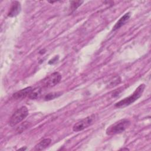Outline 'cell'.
I'll list each match as a JSON object with an SVG mask.
<instances>
[{
  "instance_id": "obj_1",
  "label": "cell",
  "mask_w": 151,
  "mask_h": 151,
  "mask_svg": "<svg viewBox=\"0 0 151 151\" xmlns=\"http://www.w3.org/2000/svg\"><path fill=\"white\" fill-rule=\"evenodd\" d=\"M145 87H146V86L145 84H140L130 96L117 102L114 104L115 107L124 108L125 107H127V106L132 104L134 101L137 100L142 96V95L145 90Z\"/></svg>"
},
{
  "instance_id": "obj_2",
  "label": "cell",
  "mask_w": 151,
  "mask_h": 151,
  "mask_svg": "<svg viewBox=\"0 0 151 151\" xmlns=\"http://www.w3.org/2000/svg\"><path fill=\"white\" fill-rule=\"evenodd\" d=\"M130 125V121L127 119H121L109 126L106 133L107 135H114L125 131Z\"/></svg>"
},
{
  "instance_id": "obj_3",
  "label": "cell",
  "mask_w": 151,
  "mask_h": 151,
  "mask_svg": "<svg viewBox=\"0 0 151 151\" xmlns=\"http://www.w3.org/2000/svg\"><path fill=\"white\" fill-rule=\"evenodd\" d=\"M28 115V110L27 107L22 106L17 109L11 116L9 120V125L13 127L21 122Z\"/></svg>"
},
{
  "instance_id": "obj_4",
  "label": "cell",
  "mask_w": 151,
  "mask_h": 151,
  "mask_svg": "<svg viewBox=\"0 0 151 151\" xmlns=\"http://www.w3.org/2000/svg\"><path fill=\"white\" fill-rule=\"evenodd\" d=\"M96 119L97 116L96 114L88 116L76 123L73 127V130L76 132L81 131L93 124Z\"/></svg>"
},
{
  "instance_id": "obj_5",
  "label": "cell",
  "mask_w": 151,
  "mask_h": 151,
  "mask_svg": "<svg viewBox=\"0 0 151 151\" xmlns=\"http://www.w3.org/2000/svg\"><path fill=\"white\" fill-rule=\"evenodd\" d=\"M61 80V75L58 72H54L46 77L42 81L43 86L50 88L55 86Z\"/></svg>"
},
{
  "instance_id": "obj_6",
  "label": "cell",
  "mask_w": 151,
  "mask_h": 151,
  "mask_svg": "<svg viewBox=\"0 0 151 151\" xmlns=\"http://www.w3.org/2000/svg\"><path fill=\"white\" fill-rule=\"evenodd\" d=\"M34 88L33 87L30 86V87H28L25 88L21 89V90L17 91L16 93H15L13 94L12 97L15 100H20V99H24L26 97L29 96V95L32 92V91L34 90Z\"/></svg>"
},
{
  "instance_id": "obj_7",
  "label": "cell",
  "mask_w": 151,
  "mask_h": 151,
  "mask_svg": "<svg viewBox=\"0 0 151 151\" xmlns=\"http://www.w3.org/2000/svg\"><path fill=\"white\" fill-rule=\"evenodd\" d=\"M21 10V6L20 2L17 1H13L11 4V8L8 13V16L9 17H16L20 13Z\"/></svg>"
},
{
  "instance_id": "obj_8",
  "label": "cell",
  "mask_w": 151,
  "mask_h": 151,
  "mask_svg": "<svg viewBox=\"0 0 151 151\" xmlns=\"http://www.w3.org/2000/svg\"><path fill=\"white\" fill-rule=\"evenodd\" d=\"M130 17H131V13L130 12L126 13L115 24V25L113 27V31H116L118 29H119L120 27H122L123 25H124L127 22V21L129 19Z\"/></svg>"
},
{
  "instance_id": "obj_9",
  "label": "cell",
  "mask_w": 151,
  "mask_h": 151,
  "mask_svg": "<svg viewBox=\"0 0 151 151\" xmlns=\"http://www.w3.org/2000/svg\"><path fill=\"white\" fill-rule=\"evenodd\" d=\"M51 139L50 138L44 139L41 141H40L38 143H37L34 147L35 150H42L47 147L51 143Z\"/></svg>"
},
{
  "instance_id": "obj_10",
  "label": "cell",
  "mask_w": 151,
  "mask_h": 151,
  "mask_svg": "<svg viewBox=\"0 0 151 151\" xmlns=\"http://www.w3.org/2000/svg\"><path fill=\"white\" fill-rule=\"evenodd\" d=\"M84 2L83 1H70V11L71 12L76 11Z\"/></svg>"
},
{
  "instance_id": "obj_11",
  "label": "cell",
  "mask_w": 151,
  "mask_h": 151,
  "mask_svg": "<svg viewBox=\"0 0 151 151\" xmlns=\"http://www.w3.org/2000/svg\"><path fill=\"white\" fill-rule=\"evenodd\" d=\"M41 88L40 87L34 88L32 92L29 95L28 97L31 99H37L41 94Z\"/></svg>"
},
{
  "instance_id": "obj_12",
  "label": "cell",
  "mask_w": 151,
  "mask_h": 151,
  "mask_svg": "<svg viewBox=\"0 0 151 151\" xmlns=\"http://www.w3.org/2000/svg\"><path fill=\"white\" fill-rule=\"evenodd\" d=\"M61 95H62V93L61 92H52V93H50L47 94V95L45 96L44 97V100L46 101H48V100H53L59 96H60Z\"/></svg>"
},
{
  "instance_id": "obj_13",
  "label": "cell",
  "mask_w": 151,
  "mask_h": 151,
  "mask_svg": "<svg viewBox=\"0 0 151 151\" xmlns=\"http://www.w3.org/2000/svg\"><path fill=\"white\" fill-rule=\"evenodd\" d=\"M26 149H27V147H25V148L22 147V148H19L18 150H26Z\"/></svg>"
},
{
  "instance_id": "obj_14",
  "label": "cell",
  "mask_w": 151,
  "mask_h": 151,
  "mask_svg": "<svg viewBox=\"0 0 151 151\" xmlns=\"http://www.w3.org/2000/svg\"><path fill=\"white\" fill-rule=\"evenodd\" d=\"M120 150H129V149H127V148H122V149H121Z\"/></svg>"
}]
</instances>
